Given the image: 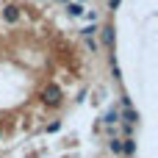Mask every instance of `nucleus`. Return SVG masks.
<instances>
[{"instance_id": "1", "label": "nucleus", "mask_w": 158, "mask_h": 158, "mask_svg": "<svg viewBox=\"0 0 158 158\" xmlns=\"http://www.w3.org/2000/svg\"><path fill=\"white\" fill-rule=\"evenodd\" d=\"M97 33H100V47L103 50H108V53H114V44H117V33H114V25L111 22H103L100 28H97Z\"/></svg>"}, {"instance_id": "2", "label": "nucleus", "mask_w": 158, "mask_h": 158, "mask_svg": "<svg viewBox=\"0 0 158 158\" xmlns=\"http://www.w3.org/2000/svg\"><path fill=\"white\" fill-rule=\"evenodd\" d=\"M42 100H44L47 106H53V108H56V106H61V89H58L56 83H50V86L42 92Z\"/></svg>"}, {"instance_id": "3", "label": "nucleus", "mask_w": 158, "mask_h": 158, "mask_svg": "<svg viewBox=\"0 0 158 158\" xmlns=\"http://www.w3.org/2000/svg\"><path fill=\"white\" fill-rule=\"evenodd\" d=\"M100 125L117 128V125H119V108H117V106H108V108L103 111V117H100Z\"/></svg>"}, {"instance_id": "4", "label": "nucleus", "mask_w": 158, "mask_h": 158, "mask_svg": "<svg viewBox=\"0 0 158 158\" xmlns=\"http://www.w3.org/2000/svg\"><path fill=\"white\" fill-rule=\"evenodd\" d=\"M139 119H142V114L136 111V108H119V122L122 125H139Z\"/></svg>"}, {"instance_id": "5", "label": "nucleus", "mask_w": 158, "mask_h": 158, "mask_svg": "<svg viewBox=\"0 0 158 158\" xmlns=\"http://www.w3.org/2000/svg\"><path fill=\"white\" fill-rule=\"evenodd\" d=\"M122 156L125 158L136 156V139H133V136H131V139H122Z\"/></svg>"}, {"instance_id": "6", "label": "nucleus", "mask_w": 158, "mask_h": 158, "mask_svg": "<svg viewBox=\"0 0 158 158\" xmlns=\"http://www.w3.org/2000/svg\"><path fill=\"white\" fill-rule=\"evenodd\" d=\"M108 69H111L114 81L119 83V81H122V72H119V64H117V56H114V53H108Z\"/></svg>"}, {"instance_id": "7", "label": "nucleus", "mask_w": 158, "mask_h": 158, "mask_svg": "<svg viewBox=\"0 0 158 158\" xmlns=\"http://www.w3.org/2000/svg\"><path fill=\"white\" fill-rule=\"evenodd\" d=\"M108 153H114V156H122V139L119 136H108Z\"/></svg>"}, {"instance_id": "8", "label": "nucleus", "mask_w": 158, "mask_h": 158, "mask_svg": "<svg viewBox=\"0 0 158 158\" xmlns=\"http://www.w3.org/2000/svg\"><path fill=\"white\" fill-rule=\"evenodd\" d=\"M3 17H6V22H17V19H19L17 6H6V8H3Z\"/></svg>"}, {"instance_id": "9", "label": "nucleus", "mask_w": 158, "mask_h": 158, "mask_svg": "<svg viewBox=\"0 0 158 158\" xmlns=\"http://www.w3.org/2000/svg\"><path fill=\"white\" fill-rule=\"evenodd\" d=\"M97 28H100V25H97V22H92V25L81 28V36H83V39H89V36H94V33H97Z\"/></svg>"}, {"instance_id": "10", "label": "nucleus", "mask_w": 158, "mask_h": 158, "mask_svg": "<svg viewBox=\"0 0 158 158\" xmlns=\"http://www.w3.org/2000/svg\"><path fill=\"white\" fill-rule=\"evenodd\" d=\"M67 8H69V14H72V17H81V14H86L81 3H72V6H67Z\"/></svg>"}, {"instance_id": "11", "label": "nucleus", "mask_w": 158, "mask_h": 158, "mask_svg": "<svg viewBox=\"0 0 158 158\" xmlns=\"http://www.w3.org/2000/svg\"><path fill=\"white\" fill-rule=\"evenodd\" d=\"M83 42H86V47H89L92 53H97V50H100V44H97V39H94V36H89V39H83Z\"/></svg>"}, {"instance_id": "12", "label": "nucleus", "mask_w": 158, "mask_h": 158, "mask_svg": "<svg viewBox=\"0 0 158 158\" xmlns=\"http://www.w3.org/2000/svg\"><path fill=\"white\" fill-rule=\"evenodd\" d=\"M119 106H122V108H133V106H131V94L122 92V94H119Z\"/></svg>"}, {"instance_id": "13", "label": "nucleus", "mask_w": 158, "mask_h": 158, "mask_svg": "<svg viewBox=\"0 0 158 158\" xmlns=\"http://www.w3.org/2000/svg\"><path fill=\"white\" fill-rule=\"evenodd\" d=\"M119 3H122V0H108V3H106V8H108V11H117V8H119Z\"/></svg>"}, {"instance_id": "14", "label": "nucleus", "mask_w": 158, "mask_h": 158, "mask_svg": "<svg viewBox=\"0 0 158 158\" xmlns=\"http://www.w3.org/2000/svg\"><path fill=\"white\" fill-rule=\"evenodd\" d=\"M58 128H61V122H50V125H47V131H50V133H56Z\"/></svg>"}]
</instances>
